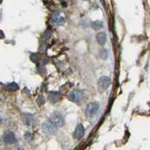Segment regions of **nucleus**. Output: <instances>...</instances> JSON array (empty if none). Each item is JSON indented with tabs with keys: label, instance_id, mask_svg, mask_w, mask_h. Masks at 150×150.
I'll return each instance as SVG.
<instances>
[{
	"label": "nucleus",
	"instance_id": "f257e3e1",
	"mask_svg": "<svg viewBox=\"0 0 150 150\" xmlns=\"http://www.w3.org/2000/svg\"><path fill=\"white\" fill-rule=\"evenodd\" d=\"M49 121H50L52 123H53V125H54L57 128H58V127H62L63 125H64V118H63V116H62V114H61L60 112H53V113L51 114Z\"/></svg>",
	"mask_w": 150,
	"mask_h": 150
},
{
	"label": "nucleus",
	"instance_id": "423d86ee",
	"mask_svg": "<svg viewBox=\"0 0 150 150\" xmlns=\"http://www.w3.org/2000/svg\"><path fill=\"white\" fill-rule=\"evenodd\" d=\"M42 128H43V131L44 133H47V134H55L56 131H57V127L52 123L50 121H47V122H44L43 123V125H42Z\"/></svg>",
	"mask_w": 150,
	"mask_h": 150
},
{
	"label": "nucleus",
	"instance_id": "20e7f679",
	"mask_svg": "<svg viewBox=\"0 0 150 150\" xmlns=\"http://www.w3.org/2000/svg\"><path fill=\"white\" fill-rule=\"evenodd\" d=\"M69 98L71 101H73L77 104H80L83 101V94L81 90L79 89H74L72 91H70V93L69 94Z\"/></svg>",
	"mask_w": 150,
	"mask_h": 150
},
{
	"label": "nucleus",
	"instance_id": "f8f14e48",
	"mask_svg": "<svg viewBox=\"0 0 150 150\" xmlns=\"http://www.w3.org/2000/svg\"><path fill=\"white\" fill-rule=\"evenodd\" d=\"M92 27H93V29H95V30H98V29H100V28L103 27V23H102L101 21H95V22H93V24H92Z\"/></svg>",
	"mask_w": 150,
	"mask_h": 150
},
{
	"label": "nucleus",
	"instance_id": "4468645a",
	"mask_svg": "<svg viewBox=\"0 0 150 150\" xmlns=\"http://www.w3.org/2000/svg\"><path fill=\"white\" fill-rule=\"evenodd\" d=\"M3 37H4V35H3V32H2L1 30H0V39L3 38Z\"/></svg>",
	"mask_w": 150,
	"mask_h": 150
},
{
	"label": "nucleus",
	"instance_id": "9b49d317",
	"mask_svg": "<svg viewBox=\"0 0 150 150\" xmlns=\"http://www.w3.org/2000/svg\"><path fill=\"white\" fill-rule=\"evenodd\" d=\"M96 40H97V42H98L99 44L104 45V44L106 43V42H107V36H106L105 33L100 32V33H98V34L96 35Z\"/></svg>",
	"mask_w": 150,
	"mask_h": 150
},
{
	"label": "nucleus",
	"instance_id": "6e6552de",
	"mask_svg": "<svg viewBox=\"0 0 150 150\" xmlns=\"http://www.w3.org/2000/svg\"><path fill=\"white\" fill-rule=\"evenodd\" d=\"M84 132H85V130H84V127L83 125H78L75 131H74V137L76 139H81L83 136L84 135Z\"/></svg>",
	"mask_w": 150,
	"mask_h": 150
},
{
	"label": "nucleus",
	"instance_id": "a211bd4d",
	"mask_svg": "<svg viewBox=\"0 0 150 150\" xmlns=\"http://www.w3.org/2000/svg\"><path fill=\"white\" fill-rule=\"evenodd\" d=\"M2 2V0H0V3H1Z\"/></svg>",
	"mask_w": 150,
	"mask_h": 150
},
{
	"label": "nucleus",
	"instance_id": "f3484780",
	"mask_svg": "<svg viewBox=\"0 0 150 150\" xmlns=\"http://www.w3.org/2000/svg\"><path fill=\"white\" fill-rule=\"evenodd\" d=\"M0 144H1V137H0Z\"/></svg>",
	"mask_w": 150,
	"mask_h": 150
},
{
	"label": "nucleus",
	"instance_id": "9d476101",
	"mask_svg": "<svg viewBox=\"0 0 150 150\" xmlns=\"http://www.w3.org/2000/svg\"><path fill=\"white\" fill-rule=\"evenodd\" d=\"M48 100L50 102L52 103H56L57 101H60V95L58 92H55V91H53V92H50L49 95H48Z\"/></svg>",
	"mask_w": 150,
	"mask_h": 150
},
{
	"label": "nucleus",
	"instance_id": "1a4fd4ad",
	"mask_svg": "<svg viewBox=\"0 0 150 150\" xmlns=\"http://www.w3.org/2000/svg\"><path fill=\"white\" fill-rule=\"evenodd\" d=\"M23 122H24V125H27V126H32V123H34V116H32V114L30 113H25L23 115Z\"/></svg>",
	"mask_w": 150,
	"mask_h": 150
},
{
	"label": "nucleus",
	"instance_id": "2eb2a0df",
	"mask_svg": "<svg viewBox=\"0 0 150 150\" xmlns=\"http://www.w3.org/2000/svg\"><path fill=\"white\" fill-rule=\"evenodd\" d=\"M2 120H3V118H2V115H1V113H0V122H2Z\"/></svg>",
	"mask_w": 150,
	"mask_h": 150
},
{
	"label": "nucleus",
	"instance_id": "0eeeda50",
	"mask_svg": "<svg viewBox=\"0 0 150 150\" xmlns=\"http://www.w3.org/2000/svg\"><path fill=\"white\" fill-rule=\"evenodd\" d=\"M110 85H111V79H110V77H108V76H103L98 79V86L102 89L108 88Z\"/></svg>",
	"mask_w": 150,
	"mask_h": 150
},
{
	"label": "nucleus",
	"instance_id": "ddd939ff",
	"mask_svg": "<svg viewBox=\"0 0 150 150\" xmlns=\"http://www.w3.org/2000/svg\"><path fill=\"white\" fill-rule=\"evenodd\" d=\"M24 137L25 139L27 140V141H31L32 139V134L30 133V132H26L25 133V135H24Z\"/></svg>",
	"mask_w": 150,
	"mask_h": 150
},
{
	"label": "nucleus",
	"instance_id": "dca6fc26",
	"mask_svg": "<svg viewBox=\"0 0 150 150\" xmlns=\"http://www.w3.org/2000/svg\"><path fill=\"white\" fill-rule=\"evenodd\" d=\"M17 150H23L22 148H19V149H17Z\"/></svg>",
	"mask_w": 150,
	"mask_h": 150
},
{
	"label": "nucleus",
	"instance_id": "39448f33",
	"mask_svg": "<svg viewBox=\"0 0 150 150\" xmlns=\"http://www.w3.org/2000/svg\"><path fill=\"white\" fill-rule=\"evenodd\" d=\"M3 139H4L5 143H6L8 145H14L17 142V138H16L14 133L10 132V131H8L4 134Z\"/></svg>",
	"mask_w": 150,
	"mask_h": 150
},
{
	"label": "nucleus",
	"instance_id": "7ed1b4c3",
	"mask_svg": "<svg viewBox=\"0 0 150 150\" xmlns=\"http://www.w3.org/2000/svg\"><path fill=\"white\" fill-rule=\"evenodd\" d=\"M99 108L100 105L98 102H91L85 108V114L88 117H93L97 113V112L99 110Z\"/></svg>",
	"mask_w": 150,
	"mask_h": 150
},
{
	"label": "nucleus",
	"instance_id": "f03ea898",
	"mask_svg": "<svg viewBox=\"0 0 150 150\" xmlns=\"http://www.w3.org/2000/svg\"><path fill=\"white\" fill-rule=\"evenodd\" d=\"M65 14L61 11H56L51 16L50 21L54 25H62L65 22Z\"/></svg>",
	"mask_w": 150,
	"mask_h": 150
}]
</instances>
